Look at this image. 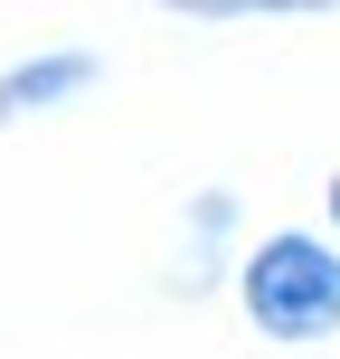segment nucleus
Listing matches in <instances>:
<instances>
[{
  "instance_id": "1",
  "label": "nucleus",
  "mask_w": 340,
  "mask_h": 359,
  "mask_svg": "<svg viewBox=\"0 0 340 359\" xmlns=\"http://www.w3.org/2000/svg\"><path fill=\"white\" fill-rule=\"evenodd\" d=\"M236 312L274 350H331L340 341V246L322 227H265L236 255Z\"/></svg>"
},
{
  "instance_id": "2",
  "label": "nucleus",
  "mask_w": 340,
  "mask_h": 359,
  "mask_svg": "<svg viewBox=\"0 0 340 359\" xmlns=\"http://www.w3.org/2000/svg\"><path fill=\"white\" fill-rule=\"evenodd\" d=\"M95 86H104V57H95L86 38H57V48H19V57H0V133H19V123H57V114L86 104Z\"/></svg>"
},
{
  "instance_id": "3",
  "label": "nucleus",
  "mask_w": 340,
  "mask_h": 359,
  "mask_svg": "<svg viewBox=\"0 0 340 359\" xmlns=\"http://www.w3.org/2000/svg\"><path fill=\"white\" fill-rule=\"evenodd\" d=\"M227 236H236V189H189L179 198V255H170V284L179 293H208V284H236V246L227 255Z\"/></svg>"
},
{
  "instance_id": "4",
  "label": "nucleus",
  "mask_w": 340,
  "mask_h": 359,
  "mask_svg": "<svg viewBox=\"0 0 340 359\" xmlns=\"http://www.w3.org/2000/svg\"><path fill=\"white\" fill-rule=\"evenodd\" d=\"M322 236L340 246V161H331V180H322Z\"/></svg>"
}]
</instances>
